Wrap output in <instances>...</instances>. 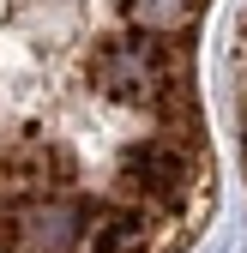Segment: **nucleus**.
<instances>
[{
  "label": "nucleus",
  "mask_w": 247,
  "mask_h": 253,
  "mask_svg": "<svg viewBox=\"0 0 247 253\" xmlns=\"http://www.w3.org/2000/svg\"><path fill=\"white\" fill-rule=\"evenodd\" d=\"M205 0H121V18L139 37H187Z\"/></svg>",
  "instance_id": "f257e3e1"
}]
</instances>
